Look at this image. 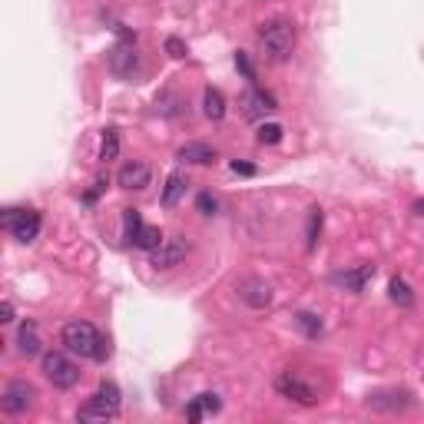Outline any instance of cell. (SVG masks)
<instances>
[{"label": "cell", "mask_w": 424, "mask_h": 424, "mask_svg": "<svg viewBox=\"0 0 424 424\" xmlns=\"http://www.w3.org/2000/svg\"><path fill=\"white\" fill-rule=\"evenodd\" d=\"M219 407H222L219 394H212V391H205V394H199V398H192V401H189V407H186V418H189V421H203L205 414H216Z\"/></svg>", "instance_id": "obj_14"}, {"label": "cell", "mask_w": 424, "mask_h": 424, "mask_svg": "<svg viewBox=\"0 0 424 424\" xmlns=\"http://www.w3.org/2000/svg\"><path fill=\"white\" fill-rule=\"evenodd\" d=\"M372 275H374V265H358V269H352V272H341L339 285H345L348 292H365V285H368Z\"/></svg>", "instance_id": "obj_16"}, {"label": "cell", "mask_w": 424, "mask_h": 424, "mask_svg": "<svg viewBox=\"0 0 424 424\" xmlns=\"http://www.w3.org/2000/svg\"><path fill=\"white\" fill-rule=\"evenodd\" d=\"M236 67L242 70L245 80H255V67H252V60H249V53H236Z\"/></svg>", "instance_id": "obj_28"}, {"label": "cell", "mask_w": 424, "mask_h": 424, "mask_svg": "<svg viewBox=\"0 0 424 424\" xmlns=\"http://www.w3.org/2000/svg\"><path fill=\"white\" fill-rule=\"evenodd\" d=\"M43 374L50 378L53 388H73L80 381V368L67 355H60V352H47L43 355Z\"/></svg>", "instance_id": "obj_4"}, {"label": "cell", "mask_w": 424, "mask_h": 424, "mask_svg": "<svg viewBox=\"0 0 424 424\" xmlns=\"http://www.w3.org/2000/svg\"><path fill=\"white\" fill-rule=\"evenodd\" d=\"M196 205H199V212H203V216H216V209H219L216 196H209V192H203V196L196 199Z\"/></svg>", "instance_id": "obj_27"}, {"label": "cell", "mask_w": 424, "mask_h": 424, "mask_svg": "<svg viewBox=\"0 0 424 424\" xmlns=\"http://www.w3.org/2000/svg\"><path fill=\"white\" fill-rule=\"evenodd\" d=\"M153 265L156 269H176L183 259L189 255V242L183 236H166L163 239V245L159 249H153Z\"/></svg>", "instance_id": "obj_7"}, {"label": "cell", "mask_w": 424, "mask_h": 424, "mask_svg": "<svg viewBox=\"0 0 424 424\" xmlns=\"http://www.w3.org/2000/svg\"><path fill=\"white\" fill-rule=\"evenodd\" d=\"M239 299H242L245 305H252V308L272 305V289H269V282H262V279H245V282L239 285Z\"/></svg>", "instance_id": "obj_11"}, {"label": "cell", "mask_w": 424, "mask_h": 424, "mask_svg": "<svg viewBox=\"0 0 424 424\" xmlns=\"http://www.w3.org/2000/svg\"><path fill=\"white\" fill-rule=\"evenodd\" d=\"M110 70L117 77H133L139 70V53L133 50V43H119V47L110 50Z\"/></svg>", "instance_id": "obj_10"}, {"label": "cell", "mask_w": 424, "mask_h": 424, "mask_svg": "<svg viewBox=\"0 0 424 424\" xmlns=\"http://www.w3.org/2000/svg\"><path fill=\"white\" fill-rule=\"evenodd\" d=\"M110 352H113V348H110V339H103V341H100V348H97V358H93V361H106V358H110Z\"/></svg>", "instance_id": "obj_30"}, {"label": "cell", "mask_w": 424, "mask_h": 424, "mask_svg": "<svg viewBox=\"0 0 424 424\" xmlns=\"http://www.w3.org/2000/svg\"><path fill=\"white\" fill-rule=\"evenodd\" d=\"M275 391L282 394V398H289V401H295V405H319V394H315V388L308 385V381H302L295 372H285L275 378Z\"/></svg>", "instance_id": "obj_5"}, {"label": "cell", "mask_w": 424, "mask_h": 424, "mask_svg": "<svg viewBox=\"0 0 424 424\" xmlns=\"http://www.w3.org/2000/svg\"><path fill=\"white\" fill-rule=\"evenodd\" d=\"M3 225L14 232L17 242H34L37 232H40V212H34V209H7Z\"/></svg>", "instance_id": "obj_6"}, {"label": "cell", "mask_w": 424, "mask_h": 424, "mask_svg": "<svg viewBox=\"0 0 424 424\" xmlns=\"http://www.w3.org/2000/svg\"><path fill=\"white\" fill-rule=\"evenodd\" d=\"M0 322H14V305H10V302L0 305Z\"/></svg>", "instance_id": "obj_32"}, {"label": "cell", "mask_w": 424, "mask_h": 424, "mask_svg": "<svg viewBox=\"0 0 424 424\" xmlns=\"http://www.w3.org/2000/svg\"><path fill=\"white\" fill-rule=\"evenodd\" d=\"M179 159L183 163H192V166H212L216 159H219V153L209 146V143H186V146H179Z\"/></svg>", "instance_id": "obj_12"}, {"label": "cell", "mask_w": 424, "mask_h": 424, "mask_svg": "<svg viewBox=\"0 0 424 424\" xmlns=\"http://www.w3.org/2000/svg\"><path fill=\"white\" fill-rule=\"evenodd\" d=\"M117 414H119V388L113 381H103L97 394L77 411L80 421H106V418H117Z\"/></svg>", "instance_id": "obj_2"}, {"label": "cell", "mask_w": 424, "mask_h": 424, "mask_svg": "<svg viewBox=\"0 0 424 424\" xmlns=\"http://www.w3.org/2000/svg\"><path fill=\"white\" fill-rule=\"evenodd\" d=\"M17 352L23 358H34L40 355V335H37V325L34 322H23L17 332Z\"/></svg>", "instance_id": "obj_15"}, {"label": "cell", "mask_w": 424, "mask_h": 424, "mask_svg": "<svg viewBox=\"0 0 424 424\" xmlns=\"http://www.w3.org/2000/svg\"><path fill=\"white\" fill-rule=\"evenodd\" d=\"M100 341H103V335L90 322H70V325H63V345H67L73 355L97 358Z\"/></svg>", "instance_id": "obj_3"}, {"label": "cell", "mask_w": 424, "mask_h": 424, "mask_svg": "<svg viewBox=\"0 0 424 424\" xmlns=\"http://www.w3.org/2000/svg\"><path fill=\"white\" fill-rule=\"evenodd\" d=\"M295 325L305 332L308 339H319V335H322V319H319V315H312V312H299Z\"/></svg>", "instance_id": "obj_21"}, {"label": "cell", "mask_w": 424, "mask_h": 424, "mask_svg": "<svg viewBox=\"0 0 424 424\" xmlns=\"http://www.w3.org/2000/svg\"><path fill=\"white\" fill-rule=\"evenodd\" d=\"M232 172H239V176H255V166L252 163H239L236 159V163H232Z\"/></svg>", "instance_id": "obj_29"}, {"label": "cell", "mask_w": 424, "mask_h": 424, "mask_svg": "<svg viewBox=\"0 0 424 424\" xmlns=\"http://www.w3.org/2000/svg\"><path fill=\"white\" fill-rule=\"evenodd\" d=\"M123 229H126V239H130V242L139 239V232H143V219H139L136 209H126V212H123Z\"/></svg>", "instance_id": "obj_23"}, {"label": "cell", "mask_w": 424, "mask_h": 424, "mask_svg": "<svg viewBox=\"0 0 424 424\" xmlns=\"http://www.w3.org/2000/svg\"><path fill=\"white\" fill-rule=\"evenodd\" d=\"M117 183L123 189H146L150 186V166L146 163H126L117 172Z\"/></svg>", "instance_id": "obj_13"}, {"label": "cell", "mask_w": 424, "mask_h": 424, "mask_svg": "<svg viewBox=\"0 0 424 424\" xmlns=\"http://www.w3.org/2000/svg\"><path fill=\"white\" fill-rule=\"evenodd\" d=\"M319 232H322V209H312V212H308V232H305V245H308V249H315Z\"/></svg>", "instance_id": "obj_24"}, {"label": "cell", "mask_w": 424, "mask_h": 424, "mask_svg": "<svg viewBox=\"0 0 424 424\" xmlns=\"http://www.w3.org/2000/svg\"><path fill=\"white\" fill-rule=\"evenodd\" d=\"M259 40H262V50L272 63H282L289 60L295 50V23L285 17H272L259 27Z\"/></svg>", "instance_id": "obj_1"}, {"label": "cell", "mask_w": 424, "mask_h": 424, "mask_svg": "<svg viewBox=\"0 0 424 424\" xmlns=\"http://www.w3.org/2000/svg\"><path fill=\"white\" fill-rule=\"evenodd\" d=\"M203 113L209 119H222V117H225V97H222V90H216V86H209V90H205Z\"/></svg>", "instance_id": "obj_18"}, {"label": "cell", "mask_w": 424, "mask_h": 424, "mask_svg": "<svg viewBox=\"0 0 424 424\" xmlns=\"http://www.w3.org/2000/svg\"><path fill=\"white\" fill-rule=\"evenodd\" d=\"M275 106H279V103H275V97H272V93H265V90H259V86L245 90V93L239 97V110H242V117H245V119L265 117V113H272Z\"/></svg>", "instance_id": "obj_8"}, {"label": "cell", "mask_w": 424, "mask_h": 424, "mask_svg": "<svg viewBox=\"0 0 424 424\" xmlns=\"http://www.w3.org/2000/svg\"><path fill=\"white\" fill-rule=\"evenodd\" d=\"M166 53H170L172 60H183L189 50H186V43H183L179 37H170V40H166Z\"/></svg>", "instance_id": "obj_26"}, {"label": "cell", "mask_w": 424, "mask_h": 424, "mask_svg": "<svg viewBox=\"0 0 424 424\" xmlns=\"http://www.w3.org/2000/svg\"><path fill=\"white\" fill-rule=\"evenodd\" d=\"M391 299H394V302H398V305H414V295H411V289H407L405 285V279H391Z\"/></svg>", "instance_id": "obj_22"}, {"label": "cell", "mask_w": 424, "mask_h": 424, "mask_svg": "<svg viewBox=\"0 0 424 424\" xmlns=\"http://www.w3.org/2000/svg\"><path fill=\"white\" fill-rule=\"evenodd\" d=\"M189 179L183 176V172H172L170 179H166V189H163V205L170 209V205H176L179 199H183V192H186Z\"/></svg>", "instance_id": "obj_17"}, {"label": "cell", "mask_w": 424, "mask_h": 424, "mask_svg": "<svg viewBox=\"0 0 424 424\" xmlns=\"http://www.w3.org/2000/svg\"><path fill=\"white\" fill-rule=\"evenodd\" d=\"M163 232H159V225H143V232H139V239H136L133 245L136 249H146V252H153V249H159L163 245Z\"/></svg>", "instance_id": "obj_19"}, {"label": "cell", "mask_w": 424, "mask_h": 424, "mask_svg": "<svg viewBox=\"0 0 424 424\" xmlns=\"http://www.w3.org/2000/svg\"><path fill=\"white\" fill-rule=\"evenodd\" d=\"M279 139H282V126H279V123H265V126L259 130V143H262V146H265V143L275 146Z\"/></svg>", "instance_id": "obj_25"}, {"label": "cell", "mask_w": 424, "mask_h": 424, "mask_svg": "<svg viewBox=\"0 0 424 424\" xmlns=\"http://www.w3.org/2000/svg\"><path fill=\"white\" fill-rule=\"evenodd\" d=\"M117 156H119V133L117 130H106V133H103V143H100V159L110 163V159H117Z\"/></svg>", "instance_id": "obj_20"}, {"label": "cell", "mask_w": 424, "mask_h": 424, "mask_svg": "<svg viewBox=\"0 0 424 424\" xmlns=\"http://www.w3.org/2000/svg\"><path fill=\"white\" fill-rule=\"evenodd\" d=\"M34 398H37L34 385H27V381H10L7 391H3V411H7V414H23L27 407H34Z\"/></svg>", "instance_id": "obj_9"}, {"label": "cell", "mask_w": 424, "mask_h": 424, "mask_svg": "<svg viewBox=\"0 0 424 424\" xmlns=\"http://www.w3.org/2000/svg\"><path fill=\"white\" fill-rule=\"evenodd\" d=\"M103 189H106V179H100V183H97V186H93V189H90V192H86L83 199H86V203H93V199H97V196H100Z\"/></svg>", "instance_id": "obj_31"}]
</instances>
